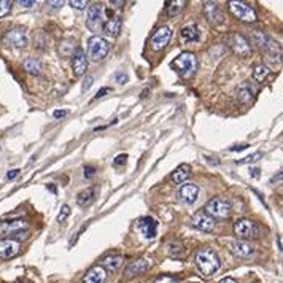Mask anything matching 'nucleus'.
<instances>
[{
	"mask_svg": "<svg viewBox=\"0 0 283 283\" xmlns=\"http://www.w3.org/2000/svg\"><path fill=\"white\" fill-rule=\"evenodd\" d=\"M5 43L10 46H15V48H24L27 43V37H26V30L22 27H15L7 32L5 35Z\"/></svg>",
	"mask_w": 283,
	"mask_h": 283,
	"instance_id": "obj_13",
	"label": "nucleus"
},
{
	"mask_svg": "<svg viewBox=\"0 0 283 283\" xmlns=\"http://www.w3.org/2000/svg\"><path fill=\"white\" fill-rule=\"evenodd\" d=\"M11 11V2L10 0H0V18L7 16Z\"/></svg>",
	"mask_w": 283,
	"mask_h": 283,
	"instance_id": "obj_32",
	"label": "nucleus"
},
{
	"mask_svg": "<svg viewBox=\"0 0 283 283\" xmlns=\"http://www.w3.org/2000/svg\"><path fill=\"white\" fill-rule=\"evenodd\" d=\"M180 198L184 204H194L199 198V188L196 186L193 183H188V184H183V188L180 190Z\"/></svg>",
	"mask_w": 283,
	"mask_h": 283,
	"instance_id": "obj_19",
	"label": "nucleus"
},
{
	"mask_svg": "<svg viewBox=\"0 0 283 283\" xmlns=\"http://www.w3.org/2000/svg\"><path fill=\"white\" fill-rule=\"evenodd\" d=\"M229 250L231 253L236 256V258H240V260H245V258H250L253 255V247L245 240H232L229 243Z\"/></svg>",
	"mask_w": 283,
	"mask_h": 283,
	"instance_id": "obj_15",
	"label": "nucleus"
},
{
	"mask_svg": "<svg viewBox=\"0 0 283 283\" xmlns=\"http://www.w3.org/2000/svg\"><path fill=\"white\" fill-rule=\"evenodd\" d=\"M18 175H19V170L15 169V170H10V172H8V174H7V178H8V180H13V178L18 177Z\"/></svg>",
	"mask_w": 283,
	"mask_h": 283,
	"instance_id": "obj_43",
	"label": "nucleus"
},
{
	"mask_svg": "<svg viewBox=\"0 0 283 283\" xmlns=\"http://www.w3.org/2000/svg\"><path fill=\"white\" fill-rule=\"evenodd\" d=\"M121 27H122V22H121V18L119 16H115V18H110L105 24H104V32L107 37L110 39H116L121 32Z\"/></svg>",
	"mask_w": 283,
	"mask_h": 283,
	"instance_id": "obj_22",
	"label": "nucleus"
},
{
	"mask_svg": "<svg viewBox=\"0 0 283 283\" xmlns=\"http://www.w3.org/2000/svg\"><path fill=\"white\" fill-rule=\"evenodd\" d=\"M263 158V153H255V154H250L247 158H243L240 159V161H237L239 166H243V164H251V163H256L258 159H261Z\"/></svg>",
	"mask_w": 283,
	"mask_h": 283,
	"instance_id": "obj_31",
	"label": "nucleus"
},
{
	"mask_svg": "<svg viewBox=\"0 0 283 283\" xmlns=\"http://www.w3.org/2000/svg\"><path fill=\"white\" fill-rule=\"evenodd\" d=\"M21 250V245L15 239H2L0 240V260H11Z\"/></svg>",
	"mask_w": 283,
	"mask_h": 283,
	"instance_id": "obj_12",
	"label": "nucleus"
},
{
	"mask_svg": "<svg viewBox=\"0 0 283 283\" xmlns=\"http://www.w3.org/2000/svg\"><path fill=\"white\" fill-rule=\"evenodd\" d=\"M204 15L208 19V22H212L213 26H218V24L223 22V16H221V11L218 8L216 4L213 2H207L204 7Z\"/></svg>",
	"mask_w": 283,
	"mask_h": 283,
	"instance_id": "obj_20",
	"label": "nucleus"
},
{
	"mask_svg": "<svg viewBox=\"0 0 283 283\" xmlns=\"http://www.w3.org/2000/svg\"><path fill=\"white\" fill-rule=\"evenodd\" d=\"M69 215H70V207L69 205H62V208H60V212L57 215V221H59V223H64Z\"/></svg>",
	"mask_w": 283,
	"mask_h": 283,
	"instance_id": "obj_33",
	"label": "nucleus"
},
{
	"mask_svg": "<svg viewBox=\"0 0 283 283\" xmlns=\"http://www.w3.org/2000/svg\"><path fill=\"white\" fill-rule=\"evenodd\" d=\"M86 26L92 32H99L104 27V5L102 4H94L88 8Z\"/></svg>",
	"mask_w": 283,
	"mask_h": 283,
	"instance_id": "obj_8",
	"label": "nucleus"
},
{
	"mask_svg": "<svg viewBox=\"0 0 283 283\" xmlns=\"http://www.w3.org/2000/svg\"><path fill=\"white\" fill-rule=\"evenodd\" d=\"M226 40H228V45L231 46V50L236 53L239 57H248L251 54V46L243 35L232 32V34L228 35Z\"/></svg>",
	"mask_w": 283,
	"mask_h": 283,
	"instance_id": "obj_7",
	"label": "nucleus"
},
{
	"mask_svg": "<svg viewBox=\"0 0 283 283\" xmlns=\"http://www.w3.org/2000/svg\"><path fill=\"white\" fill-rule=\"evenodd\" d=\"M253 40L264 54L270 56V59H272L274 56H277V59L280 60V46L274 39H270V37L266 35L264 32L256 30L255 35H253Z\"/></svg>",
	"mask_w": 283,
	"mask_h": 283,
	"instance_id": "obj_3",
	"label": "nucleus"
},
{
	"mask_svg": "<svg viewBox=\"0 0 283 283\" xmlns=\"http://www.w3.org/2000/svg\"><path fill=\"white\" fill-rule=\"evenodd\" d=\"M170 39H172V30H170V27L163 26L161 29H158V30L154 32V35L151 37V42H150L151 50L161 51L163 48H166V46L169 45Z\"/></svg>",
	"mask_w": 283,
	"mask_h": 283,
	"instance_id": "obj_10",
	"label": "nucleus"
},
{
	"mask_svg": "<svg viewBox=\"0 0 283 283\" xmlns=\"http://www.w3.org/2000/svg\"><path fill=\"white\" fill-rule=\"evenodd\" d=\"M115 78H116V81H118L119 84H124V83L128 81V75H124V73H121V72L116 73Z\"/></svg>",
	"mask_w": 283,
	"mask_h": 283,
	"instance_id": "obj_38",
	"label": "nucleus"
},
{
	"mask_svg": "<svg viewBox=\"0 0 283 283\" xmlns=\"http://www.w3.org/2000/svg\"><path fill=\"white\" fill-rule=\"evenodd\" d=\"M96 175V169L92 166H88V167H84V177L86 178H91Z\"/></svg>",
	"mask_w": 283,
	"mask_h": 283,
	"instance_id": "obj_36",
	"label": "nucleus"
},
{
	"mask_svg": "<svg viewBox=\"0 0 283 283\" xmlns=\"http://www.w3.org/2000/svg\"><path fill=\"white\" fill-rule=\"evenodd\" d=\"M150 269V263L146 260H135L129 264L128 267V275L129 277H134V275H142L145 274L146 270Z\"/></svg>",
	"mask_w": 283,
	"mask_h": 283,
	"instance_id": "obj_25",
	"label": "nucleus"
},
{
	"mask_svg": "<svg viewBox=\"0 0 283 283\" xmlns=\"http://www.w3.org/2000/svg\"><path fill=\"white\" fill-rule=\"evenodd\" d=\"M108 92H112V88H102L99 92H97L96 99H101V97H104V96H105V94H108Z\"/></svg>",
	"mask_w": 283,
	"mask_h": 283,
	"instance_id": "obj_41",
	"label": "nucleus"
},
{
	"mask_svg": "<svg viewBox=\"0 0 283 283\" xmlns=\"http://www.w3.org/2000/svg\"><path fill=\"white\" fill-rule=\"evenodd\" d=\"M269 75V69L266 66H258L253 72V78L256 81H264V78Z\"/></svg>",
	"mask_w": 283,
	"mask_h": 283,
	"instance_id": "obj_30",
	"label": "nucleus"
},
{
	"mask_svg": "<svg viewBox=\"0 0 283 283\" xmlns=\"http://www.w3.org/2000/svg\"><path fill=\"white\" fill-rule=\"evenodd\" d=\"M72 69L77 77L84 75L86 69H88V56H86L83 48H77L75 53L72 54Z\"/></svg>",
	"mask_w": 283,
	"mask_h": 283,
	"instance_id": "obj_11",
	"label": "nucleus"
},
{
	"mask_svg": "<svg viewBox=\"0 0 283 283\" xmlns=\"http://www.w3.org/2000/svg\"><path fill=\"white\" fill-rule=\"evenodd\" d=\"M137 228L145 239H154L158 234V221L151 216H143L137 221Z\"/></svg>",
	"mask_w": 283,
	"mask_h": 283,
	"instance_id": "obj_14",
	"label": "nucleus"
},
{
	"mask_svg": "<svg viewBox=\"0 0 283 283\" xmlns=\"http://www.w3.org/2000/svg\"><path fill=\"white\" fill-rule=\"evenodd\" d=\"M105 280H107V270L102 266L91 267L83 278L84 283H105Z\"/></svg>",
	"mask_w": 283,
	"mask_h": 283,
	"instance_id": "obj_18",
	"label": "nucleus"
},
{
	"mask_svg": "<svg viewBox=\"0 0 283 283\" xmlns=\"http://www.w3.org/2000/svg\"><path fill=\"white\" fill-rule=\"evenodd\" d=\"M70 7L75 8V10H84L86 7H88V2L86 0H70Z\"/></svg>",
	"mask_w": 283,
	"mask_h": 283,
	"instance_id": "obj_34",
	"label": "nucleus"
},
{
	"mask_svg": "<svg viewBox=\"0 0 283 283\" xmlns=\"http://www.w3.org/2000/svg\"><path fill=\"white\" fill-rule=\"evenodd\" d=\"M91 83H92V78L89 77V78H88V81H84V84H83V89H84V91H86V89H89V88H91Z\"/></svg>",
	"mask_w": 283,
	"mask_h": 283,
	"instance_id": "obj_45",
	"label": "nucleus"
},
{
	"mask_svg": "<svg viewBox=\"0 0 283 283\" xmlns=\"http://www.w3.org/2000/svg\"><path fill=\"white\" fill-rule=\"evenodd\" d=\"M122 261H124V258H122L121 255H112V256L104 258L102 267L105 270H110V272H116V270L122 266Z\"/></svg>",
	"mask_w": 283,
	"mask_h": 283,
	"instance_id": "obj_26",
	"label": "nucleus"
},
{
	"mask_svg": "<svg viewBox=\"0 0 283 283\" xmlns=\"http://www.w3.org/2000/svg\"><path fill=\"white\" fill-rule=\"evenodd\" d=\"M191 175V166L190 164H180L174 172H172L170 180L174 181L175 184H181L184 183Z\"/></svg>",
	"mask_w": 283,
	"mask_h": 283,
	"instance_id": "obj_23",
	"label": "nucleus"
},
{
	"mask_svg": "<svg viewBox=\"0 0 283 283\" xmlns=\"http://www.w3.org/2000/svg\"><path fill=\"white\" fill-rule=\"evenodd\" d=\"M169 7H167V15L170 16V18H174L175 15H178L180 11L183 10V7L186 5V2H184V0H177V2H170V4H167Z\"/></svg>",
	"mask_w": 283,
	"mask_h": 283,
	"instance_id": "obj_29",
	"label": "nucleus"
},
{
	"mask_svg": "<svg viewBox=\"0 0 283 283\" xmlns=\"http://www.w3.org/2000/svg\"><path fill=\"white\" fill-rule=\"evenodd\" d=\"M234 232L239 239H255L260 234V228L248 218H240L234 223Z\"/></svg>",
	"mask_w": 283,
	"mask_h": 283,
	"instance_id": "obj_5",
	"label": "nucleus"
},
{
	"mask_svg": "<svg viewBox=\"0 0 283 283\" xmlns=\"http://www.w3.org/2000/svg\"><path fill=\"white\" fill-rule=\"evenodd\" d=\"M154 283H180L175 277H170V275H161L154 280Z\"/></svg>",
	"mask_w": 283,
	"mask_h": 283,
	"instance_id": "obj_35",
	"label": "nucleus"
},
{
	"mask_svg": "<svg viewBox=\"0 0 283 283\" xmlns=\"http://www.w3.org/2000/svg\"><path fill=\"white\" fill-rule=\"evenodd\" d=\"M29 228V223L26 219H15V221H7V223L0 225V234H10V236H16L22 229L26 231Z\"/></svg>",
	"mask_w": 283,
	"mask_h": 283,
	"instance_id": "obj_17",
	"label": "nucleus"
},
{
	"mask_svg": "<svg viewBox=\"0 0 283 283\" xmlns=\"http://www.w3.org/2000/svg\"><path fill=\"white\" fill-rule=\"evenodd\" d=\"M126 159H128V154H119V156H116V159L113 161V164H115V166H121V164L126 163Z\"/></svg>",
	"mask_w": 283,
	"mask_h": 283,
	"instance_id": "obj_37",
	"label": "nucleus"
},
{
	"mask_svg": "<svg viewBox=\"0 0 283 283\" xmlns=\"http://www.w3.org/2000/svg\"><path fill=\"white\" fill-rule=\"evenodd\" d=\"M181 39L186 43H194L201 39V30L196 24H188L181 29Z\"/></svg>",
	"mask_w": 283,
	"mask_h": 283,
	"instance_id": "obj_24",
	"label": "nucleus"
},
{
	"mask_svg": "<svg viewBox=\"0 0 283 283\" xmlns=\"http://www.w3.org/2000/svg\"><path fill=\"white\" fill-rule=\"evenodd\" d=\"M97 193H99V188L97 186H91V188H86L84 191H81L78 194V198H77V204L80 207H88L91 205L96 198H97Z\"/></svg>",
	"mask_w": 283,
	"mask_h": 283,
	"instance_id": "obj_21",
	"label": "nucleus"
},
{
	"mask_svg": "<svg viewBox=\"0 0 283 283\" xmlns=\"http://www.w3.org/2000/svg\"><path fill=\"white\" fill-rule=\"evenodd\" d=\"M245 148H248V145H240V146H234V148H231V151H242Z\"/></svg>",
	"mask_w": 283,
	"mask_h": 283,
	"instance_id": "obj_44",
	"label": "nucleus"
},
{
	"mask_svg": "<svg viewBox=\"0 0 283 283\" xmlns=\"http://www.w3.org/2000/svg\"><path fill=\"white\" fill-rule=\"evenodd\" d=\"M48 7H50L51 11H56V10H59L60 7H62V2H48Z\"/></svg>",
	"mask_w": 283,
	"mask_h": 283,
	"instance_id": "obj_40",
	"label": "nucleus"
},
{
	"mask_svg": "<svg viewBox=\"0 0 283 283\" xmlns=\"http://www.w3.org/2000/svg\"><path fill=\"white\" fill-rule=\"evenodd\" d=\"M219 283H237V281L234 280V278H231V277H228V278H223Z\"/></svg>",
	"mask_w": 283,
	"mask_h": 283,
	"instance_id": "obj_46",
	"label": "nucleus"
},
{
	"mask_svg": "<svg viewBox=\"0 0 283 283\" xmlns=\"http://www.w3.org/2000/svg\"><path fill=\"white\" fill-rule=\"evenodd\" d=\"M108 50H110V46L107 40L99 35H94L88 40V54L92 60H96V62L97 60H102L108 54Z\"/></svg>",
	"mask_w": 283,
	"mask_h": 283,
	"instance_id": "obj_6",
	"label": "nucleus"
},
{
	"mask_svg": "<svg viewBox=\"0 0 283 283\" xmlns=\"http://www.w3.org/2000/svg\"><path fill=\"white\" fill-rule=\"evenodd\" d=\"M253 94H255V91L250 88V86H248L247 83H245V84H242L240 88L237 89V99H239V102H242V104H247V102L251 101Z\"/></svg>",
	"mask_w": 283,
	"mask_h": 283,
	"instance_id": "obj_28",
	"label": "nucleus"
},
{
	"mask_svg": "<svg viewBox=\"0 0 283 283\" xmlns=\"http://www.w3.org/2000/svg\"><path fill=\"white\" fill-rule=\"evenodd\" d=\"M22 66H24V69H26L29 73H32V75H40V72H42L40 60L35 59V57H27V59L22 62Z\"/></svg>",
	"mask_w": 283,
	"mask_h": 283,
	"instance_id": "obj_27",
	"label": "nucleus"
},
{
	"mask_svg": "<svg viewBox=\"0 0 283 283\" xmlns=\"http://www.w3.org/2000/svg\"><path fill=\"white\" fill-rule=\"evenodd\" d=\"M196 266L204 277H212L219 269V258L212 248H199L196 253Z\"/></svg>",
	"mask_w": 283,
	"mask_h": 283,
	"instance_id": "obj_1",
	"label": "nucleus"
},
{
	"mask_svg": "<svg viewBox=\"0 0 283 283\" xmlns=\"http://www.w3.org/2000/svg\"><path fill=\"white\" fill-rule=\"evenodd\" d=\"M170 67L174 69L183 80H188L196 73V69H198V59H196V56L193 53L184 51L172 60Z\"/></svg>",
	"mask_w": 283,
	"mask_h": 283,
	"instance_id": "obj_2",
	"label": "nucleus"
},
{
	"mask_svg": "<svg viewBox=\"0 0 283 283\" xmlns=\"http://www.w3.org/2000/svg\"><path fill=\"white\" fill-rule=\"evenodd\" d=\"M229 7V11L236 16L237 19L243 21V22H255L258 18H256V11L243 2H229L228 4Z\"/></svg>",
	"mask_w": 283,
	"mask_h": 283,
	"instance_id": "obj_9",
	"label": "nucleus"
},
{
	"mask_svg": "<svg viewBox=\"0 0 283 283\" xmlns=\"http://www.w3.org/2000/svg\"><path fill=\"white\" fill-rule=\"evenodd\" d=\"M18 4H19L21 7H24V8H30V7H34V5H35L34 0H30V2H27V0H19Z\"/></svg>",
	"mask_w": 283,
	"mask_h": 283,
	"instance_id": "obj_42",
	"label": "nucleus"
},
{
	"mask_svg": "<svg viewBox=\"0 0 283 283\" xmlns=\"http://www.w3.org/2000/svg\"><path fill=\"white\" fill-rule=\"evenodd\" d=\"M193 226L199 231H204V232H210L213 231L215 228V221L212 216H208L205 212H198L194 216H193Z\"/></svg>",
	"mask_w": 283,
	"mask_h": 283,
	"instance_id": "obj_16",
	"label": "nucleus"
},
{
	"mask_svg": "<svg viewBox=\"0 0 283 283\" xmlns=\"http://www.w3.org/2000/svg\"><path fill=\"white\" fill-rule=\"evenodd\" d=\"M251 172H253V177H255V178L260 177V170H258V169H253Z\"/></svg>",
	"mask_w": 283,
	"mask_h": 283,
	"instance_id": "obj_47",
	"label": "nucleus"
},
{
	"mask_svg": "<svg viewBox=\"0 0 283 283\" xmlns=\"http://www.w3.org/2000/svg\"><path fill=\"white\" fill-rule=\"evenodd\" d=\"M204 212L212 218L225 219L231 215V204L223 198H213L207 202Z\"/></svg>",
	"mask_w": 283,
	"mask_h": 283,
	"instance_id": "obj_4",
	"label": "nucleus"
},
{
	"mask_svg": "<svg viewBox=\"0 0 283 283\" xmlns=\"http://www.w3.org/2000/svg\"><path fill=\"white\" fill-rule=\"evenodd\" d=\"M67 115H69L67 110H56V112L53 113L54 118H64V116H67Z\"/></svg>",
	"mask_w": 283,
	"mask_h": 283,
	"instance_id": "obj_39",
	"label": "nucleus"
}]
</instances>
